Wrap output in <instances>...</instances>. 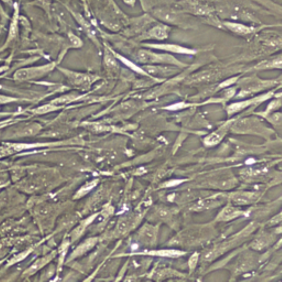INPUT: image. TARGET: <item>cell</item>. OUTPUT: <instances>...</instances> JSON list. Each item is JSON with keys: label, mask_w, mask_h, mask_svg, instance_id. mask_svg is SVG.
I'll list each match as a JSON object with an SVG mask.
<instances>
[{"label": "cell", "mask_w": 282, "mask_h": 282, "mask_svg": "<svg viewBox=\"0 0 282 282\" xmlns=\"http://www.w3.org/2000/svg\"><path fill=\"white\" fill-rule=\"evenodd\" d=\"M138 60L141 63H170V64H176L182 65L178 63V60H176L171 56H159V54L151 53L149 51H140L138 53Z\"/></svg>", "instance_id": "cell-1"}, {"label": "cell", "mask_w": 282, "mask_h": 282, "mask_svg": "<svg viewBox=\"0 0 282 282\" xmlns=\"http://www.w3.org/2000/svg\"><path fill=\"white\" fill-rule=\"evenodd\" d=\"M54 68V64H50L46 65V66H42V68H29V70H21L19 72L16 73L14 78L16 80H26L29 78H38L40 75L46 74L48 72Z\"/></svg>", "instance_id": "cell-2"}, {"label": "cell", "mask_w": 282, "mask_h": 282, "mask_svg": "<svg viewBox=\"0 0 282 282\" xmlns=\"http://www.w3.org/2000/svg\"><path fill=\"white\" fill-rule=\"evenodd\" d=\"M65 73H66L68 76L70 78V80H72V82L75 85L82 86V88H88V86L90 85V83H93L94 80H96V78L90 76V75L78 74V73H68V72H65Z\"/></svg>", "instance_id": "cell-3"}, {"label": "cell", "mask_w": 282, "mask_h": 282, "mask_svg": "<svg viewBox=\"0 0 282 282\" xmlns=\"http://www.w3.org/2000/svg\"><path fill=\"white\" fill-rule=\"evenodd\" d=\"M154 14L159 19L164 20L166 21V22H169V24H176L178 20V14L170 9H159V10H156Z\"/></svg>", "instance_id": "cell-4"}, {"label": "cell", "mask_w": 282, "mask_h": 282, "mask_svg": "<svg viewBox=\"0 0 282 282\" xmlns=\"http://www.w3.org/2000/svg\"><path fill=\"white\" fill-rule=\"evenodd\" d=\"M154 48H160V50L169 51L171 53H178V54H188V56H193L195 54V51L190 50V48H186L182 46H178L176 44H164V46H152Z\"/></svg>", "instance_id": "cell-5"}, {"label": "cell", "mask_w": 282, "mask_h": 282, "mask_svg": "<svg viewBox=\"0 0 282 282\" xmlns=\"http://www.w3.org/2000/svg\"><path fill=\"white\" fill-rule=\"evenodd\" d=\"M256 200L257 196L254 193H237L232 196V200L237 204H252Z\"/></svg>", "instance_id": "cell-6"}, {"label": "cell", "mask_w": 282, "mask_h": 282, "mask_svg": "<svg viewBox=\"0 0 282 282\" xmlns=\"http://www.w3.org/2000/svg\"><path fill=\"white\" fill-rule=\"evenodd\" d=\"M242 215V212L234 208H232V206H228V208H226L223 210V212L220 214L218 216V220H234L238 216Z\"/></svg>", "instance_id": "cell-7"}, {"label": "cell", "mask_w": 282, "mask_h": 282, "mask_svg": "<svg viewBox=\"0 0 282 282\" xmlns=\"http://www.w3.org/2000/svg\"><path fill=\"white\" fill-rule=\"evenodd\" d=\"M225 26H227V28L232 30V32H235V34H242V36H247L249 34H252V32L254 31V29L249 28V26H242V24H240L227 22V24H225Z\"/></svg>", "instance_id": "cell-8"}, {"label": "cell", "mask_w": 282, "mask_h": 282, "mask_svg": "<svg viewBox=\"0 0 282 282\" xmlns=\"http://www.w3.org/2000/svg\"><path fill=\"white\" fill-rule=\"evenodd\" d=\"M149 36L151 38H156V39L164 40L168 38V28L164 26H156L154 29H152L149 32Z\"/></svg>", "instance_id": "cell-9"}, {"label": "cell", "mask_w": 282, "mask_h": 282, "mask_svg": "<svg viewBox=\"0 0 282 282\" xmlns=\"http://www.w3.org/2000/svg\"><path fill=\"white\" fill-rule=\"evenodd\" d=\"M220 132H216L214 134H210L208 138H206L204 140V144L206 146H208V147H210V146H215V144H218L220 141L222 140V138H223V134H220Z\"/></svg>", "instance_id": "cell-10"}, {"label": "cell", "mask_w": 282, "mask_h": 282, "mask_svg": "<svg viewBox=\"0 0 282 282\" xmlns=\"http://www.w3.org/2000/svg\"><path fill=\"white\" fill-rule=\"evenodd\" d=\"M76 98H78V96H76V95L63 96V97H61V98H58V100H56L54 102H52V105H53V106H56V107L63 106V105H66V104H68V102H70L75 100Z\"/></svg>", "instance_id": "cell-11"}, {"label": "cell", "mask_w": 282, "mask_h": 282, "mask_svg": "<svg viewBox=\"0 0 282 282\" xmlns=\"http://www.w3.org/2000/svg\"><path fill=\"white\" fill-rule=\"evenodd\" d=\"M149 254H156V256H162V257H180L184 252L178 250H161V252H151Z\"/></svg>", "instance_id": "cell-12"}, {"label": "cell", "mask_w": 282, "mask_h": 282, "mask_svg": "<svg viewBox=\"0 0 282 282\" xmlns=\"http://www.w3.org/2000/svg\"><path fill=\"white\" fill-rule=\"evenodd\" d=\"M252 102V100H248V102H238V104L232 105L228 108V114L232 115V114H235L237 112H240L242 110H244V108L248 107V105H250Z\"/></svg>", "instance_id": "cell-13"}, {"label": "cell", "mask_w": 282, "mask_h": 282, "mask_svg": "<svg viewBox=\"0 0 282 282\" xmlns=\"http://www.w3.org/2000/svg\"><path fill=\"white\" fill-rule=\"evenodd\" d=\"M144 235V240H146L147 242H151L156 240V230L154 228H144V230L142 232Z\"/></svg>", "instance_id": "cell-14"}, {"label": "cell", "mask_w": 282, "mask_h": 282, "mask_svg": "<svg viewBox=\"0 0 282 282\" xmlns=\"http://www.w3.org/2000/svg\"><path fill=\"white\" fill-rule=\"evenodd\" d=\"M118 58H120V60H122V62H124V64H126V65H128V66H129L130 68H132L134 70H136V72H138V73H141V74H146V73L144 72V70H141V68H139L138 66H136V65H134V64H132V63H130V62L128 61V60H127V58H122V56H118Z\"/></svg>", "instance_id": "cell-15"}, {"label": "cell", "mask_w": 282, "mask_h": 282, "mask_svg": "<svg viewBox=\"0 0 282 282\" xmlns=\"http://www.w3.org/2000/svg\"><path fill=\"white\" fill-rule=\"evenodd\" d=\"M53 110H56V107H53V105L52 106H48H48H43L41 108H38V110H34V112L36 114H41V115H43V114H46V112H51Z\"/></svg>", "instance_id": "cell-16"}, {"label": "cell", "mask_w": 282, "mask_h": 282, "mask_svg": "<svg viewBox=\"0 0 282 282\" xmlns=\"http://www.w3.org/2000/svg\"><path fill=\"white\" fill-rule=\"evenodd\" d=\"M106 65L108 68H116V61H115V58H112V56H110V53H107V56H106Z\"/></svg>", "instance_id": "cell-17"}, {"label": "cell", "mask_w": 282, "mask_h": 282, "mask_svg": "<svg viewBox=\"0 0 282 282\" xmlns=\"http://www.w3.org/2000/svg\"><path fill=\"white\" fill-rule=\"evenodd\" d=\"M186 107H188V105L184 104V102H178V104L172 105L170 107H166V110H183V108H186Z\"/></svg>", "instance_id": "cell-18"}, {"label": "cell", "mask_w": 282, "mask_h": 282, "mask_svg": "<svg viewBox=\"0 0 282 282\" xmlns=\"http://www.w3.org/2000/svg\"><path fill=\"white\" fill-rule=\"evenodd\" d=\"M269 120L274 124H279L282 120V116L280 115V114H274L272 117L269 118Z\"/></svg>", "instance_id": "cell-19"}, {"label": "cell", "mask_w": 282, "mask_h": 282, "mask_svg": "<svg viewBox=\"0 0 282 282\" xmlns=\"http://www.w3.org/2000/svg\"><path fill=\"white\" fill-rule=\"evenodd\" d=\"M39 130H40L39 126H32V127L26 129V134H34V132L36 134L38 132H39Z\"/></svg>", "instance_id": "cell-20"}, {"label": "cell", "mask_w": 282, "mask_h": 282, "mask_svg": "<svg viewBox=\"0 0 282 282\" xmlns=\"http://www.w3.org/2000/svg\"><path fill=\"white\" fill-rule=\"evenodd\" d=\"M196 262H198V254H195V256L192 257L191 260H190V266H191L192 269L195 267V266H196Z\"/></svg>", "instance_id": "cell-21"}, {"label": "cell", "mask_w": 282, "mask_h": 282, "mask_svg": "<svg viewBox=\"0 0 282 282\" xmlns=\"http://www.w3.org/2000/svg\"><path fill=\"white\" fill-rule=\"evenodd\" d=\"M235 82H236V78H232V80H227V82H225L224 84L220 85V88H226V86H228V85L235 83Z\"/></svg>", "instance_id": "cell-22"}, {"label": "cell", "mask_w": 282, "mask_h": 282, "mask_svg": "<svg viewBox=\"0 0 282 282\" xmlns=\"http://www.w3.org/2000/svg\"><path fill=\"white\" fill-rule=\"evenodd\" d=\"M4 2H8V0H4Z\"/></svg>", "instance_id": "cell-23"}]
</instances>
